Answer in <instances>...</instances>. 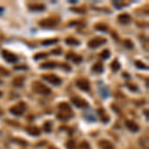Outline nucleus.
Returning a JSON list of instances; mask_svg holds the SVG:
<instances>
[{
  "label": "nucleus",
  "instance_id": "nucleus-27",
  "mask_svg": "<svg viewBox=\"0 0 149 149\" xmlns=\"http://www.w3.org/2000/svg\"><path fill=\"white\" fill-rule=\"evenodd\" d=\"M135 66L137 68H139V69H143V70L147 69V66H145V65H144L142 62H140V61H136V62H135Z\"/></svg>",
  "mask_w": 149,
  "mask_h": 149
},
{
  "label": "nucleus",
  "instance_id": "nucleus-8",
  "mask_svg": "<svg viewBox=\"0 0 149 149\" xmlns=\"http://www.w3.org/2000/svg\"><path fill=\"white\" fill-rule=\"evenodd\" d=\"M72 103L76 105L77 107H80V108H85L87 107V101L85 100L83 98H81L79 96H74V98H71Z\"/></svg>",
  "mask_w": 149,
  "mask_h": 149
},
{
  "label": "nucleus",
  "instance_id": "nucleus-5",
  "mask_svg": "<svg viewBox=\"0 0 149 149\" xmlns=\"http://www.w3.org/2000/svg\"><path fill=\"white\" fill-rule=\"evenodd\" d=\"M59 19L57 18H47V19H43L39 22L40 26L44 27V28H53L58 24Z\"/></svg>",
  "mask_w": 149,
  "mask_h": 149
},
{
  "label": "nucleus",
  "instance_id": "nucleus-17",
  "mask_svg": "<svg viewBox=\"0 0 149 149\" xmlns=\"http://www.w3.org/2000/svg\"><path fill=\"white\" fill-rule=\"evenodd\" d=\"M29 8L33 11H43L45 9V5H43V4H37V3L30 4V5H29Z\"/></svg>",
  "mask_w": 149,
  "mask_h": 149
},
{
  "label": "nucleus",
  "instance_id": "nucleus-14",
  "mask_svg": "<svg viewBox=\"0 0 149 149\" xmlns=\"http://www.w3.org/2000/svg\"><path fill=\"white\" fill-rule=\"evenodd\" d=\"M98 114L99 118L101 119L103 122H107L108 119H109V116L105 113V110L103 109V108H99V109L98 110Z\"/></svg>",
  "mask_w": 149,
  "mask_h": 149
},
{
  "label": "nucleus",
  "instance_id": "nucleus-32",
  "mask_svg": "<svg viewBox=\"0 0 149 149\" xmlns=\"http://www.w3.org/2000/svg\"><path fill=\"white\" fill-rule=\"evenodd\" d=\"M127 87H129L131 91H137V89H138V87H136V85H129V83H127Z\"/></svg>",
  "mask_w": 149,
  "mask_h": 149
},
{
  "label": "nucleus",
  "instance_id": "nucleus-16",
  "mask_svg": "<svg viewBox=\"0 0 149 149\" xmlns=\"http://www.w3.org/2000/svg\"><path fill=\"white\" fill-rule=\"evenodd\" d=\"M92 71H94V73H98V74L103 73V65L101 64L100 62L96 63V64L94 65V67H92Z\"/></svg>",
  "mask_w": 149,
  "mask_h": 149
},
{
  "label": "nucleus",
  "instance_id": "nucleus-22",
  "mask_svg": "<svg viewBox=\"0 0 149 149\" xmlns=\"http://www.w3.org/2000/svg\"><path fill=\"white\" fill-rule=\"evenodd\" d=\"M123 45H124V47H126V48L129 49V50H131L133 47H134V45H133V43H132L131 40H128V39L124 40Z\"/></svg>",
  "mask_w": 149,
  "mask_h": 149
},
{
  "label": "nucleus",
  "instance_id": "nucleus-4",
  "mask_svg": "<svg viewBox=\"0 0 149 149\" xmlns=\"http://www.w3.org/2000/svg\"><path fill=\"white\" fill-rule=\"evenodd\" d=\"M105 43H107V39H105V38H103V37H96L87 43V46H89L91 49H96V48L100 47L101 45L105 44Z\"/></svg>",
  "mask_w": 149,
  "mask_h": 149
},
{
  "label": "nucleus",
  "instance_id": "nucleus-30",
  "mask_svg": "<svg viewBox=\"0 0 149 149\" xmlns=\"http://www.w3.org/2000/svg\"><path fill=\"white\" fill-rule=\"evenodd\" d=\"M44 130L46 132H50V131H51V123H50L49 121L45 122V124H44Z\"/></svg>",
  "mask_w": 149,
  "mask_h": 149
},
{
  "label": "nucleus",
  "instance_id": "nucleus-19",
  "mask_svg": "<svg viewBox=\"0 0 149 149\" xmlns=\"http://www.w3.org/2000/svg\"><path fill=\"white\" fill-rule=\"evenodd\" d=\"M94 28L96 29V30L98 31H103V32H105V31H107L108 27L107 24H96V26H94Z\"/></svg>",
  "mask_w": 149,
  "mask_h": 149
},
{
  "label": "nucleus",
  "instance_id": "nucleus-29",
  "mask_svg": "<svg viewBox=\"0 0 149 149\" xmlns=\"http://www.w3.org/2000/svg\"><path fill=\"white\" fill-rule=\"evenodd\" d=\"M47 56H48V54H47V53H38V54H36V55H35L34 59L38 60V59H41V58H46Z\"/></svg>",
  "mask_w": 149,
  "mask_h": 149
},
{
  "label": "nucleus",
  "instance_id": "nucleus-11",
  "mask_svg": "<svg viewBox=\"0 0 149 149\" xmlns=\"http://www.w3.org/2000/svg\"><path fill=\"white\" fill-rule=\"evenodd\" d=\"M118 21L119 23L126 25L131 22V16L129 14H127V13H122V14H120L118 16Z\"/></svg>",
  "mask_w": 149,
  "mask_h": 149
},
{
  "label": "nucleus",
  "instance_id": "nucleus-9",
  "mask_svg": "<svg viewBox=\"0 0 149 149\" xmlns=\"http://www.w3.org/2000/svg\"><path fill=\"white\" fill-rule=\"evenodd\" d=\"M77 87L79 89H81L82 91H89L90 87H91V85H90L89 81L85 80V79H82V80H78L77 81Z\"/></svg>",
  "mask_w": 149,
  "mask_h": 149
},
{
  "label": "nucleus",
  "instance_id": "nucleus-12",
  "mask_svg": "<svg viewBox=\"0 0 149 149\" xmlns=\"http://www.w3.org/2000/svg\"><path fill=\"white\" fill-rule=\"evenodd\" d=\"M26 131L28 132L29 134L34 135V136H38V135H40V133H41L40 128H38L37 126H29V127L26 128Z\"/></svg>",
  "mask_w": 149,
  "mask_h": 149
},
{
  "label": "nucleus",
  "instance_id": "nucleus-35",
  "mask_svg": "<svg viewBox=\"0 0 149 149\" xmlns=\"http://www.w3.org/2000/svg\"><path fill=\"white\" fill-rule=\"evenodd\" d=\"M49 149H58V148H56L55 146H50Z\"/></svg>",
  "mask_w": 149,
  "mask_h": 149
},
{
  "label": "nucleus",
  "instance_id": "nucleus-18",
  "mask_svg": "<svg viewBox=\"0 0 149 149\" xmlns=\"http://www.w3.org/2000/svg\"><path fill=\"white\" fill-rule=\"evenodd\" d=\"M58 66L57 63L55 62H49V63H44V64L41 65V68L42 69H54Z\"/></svg>",
  "mask_w": 149,
  "mask_h": 149
},
{
  "label": "nucleus",
  "instance_id": "nucleus-28",
  "mask_svg": "<svg viewBox=\"0 0 149 149\" xmlns=\"http://www.w3.org/2000/svg\"><path fill=\"white\" fill-rule=\"evenodd\" d=\"M80 149H91V146H90V144L87 141H83L80 144Z\"/></svg>",
  "mask_w": 149,
  "mask_h": 149
},
{
  "label": "nucleus",
  "instance_id": "nucleus-31",
  "mask_svg": "<svg viewBox=\"0 0 149 149\" xmlns=\"http://www.w3.org/2000/svg\"><path fill=\"white\" fill-rule=\"evenodd\" d=\"M0 74H3V76H8L9 72L7 71V70L3 69V68H0Z\"/></svg>",
  "mask_w": 149,
  "mask_h": 149
},
{
  "label": "nucleus",
  "instance_id": "nucleus-15",
  "mask_svg": "<svg viewBox=\"0 0 149 149\" xmlns=\"http://www.w3.org/2000/svg\"><path fill=\"white\" fill-rule=\"evenodd\" d=\"M24 80H25V78L23 76H18L16 78H14V80H13L12 83L15 87H22L24 83Z\"/></svg>",
  "mask_w": 149,
  "mask_h": 149
},
{
  "label": "nucleus",
  "instance_id": "nucleus-7",
  "mask_svg": "<svg viewBox=\"0 0 149 149\" xmlns=\"http://www.w3.org/2000/svg\"><path fill=\"white\" fill-rule=\"evenodd\" d=\"M1 55H2V57H3L4 60L7 61L8 63H15L18 61V57H16L14 54L7 51V50H2Z\"/></svg>",
  "mask_w": 149,
  "mask_h": 149
},
{
  "label": "nucleus",
  "instance_id": "nucleus-21",
  "mask_svg": "<svg viewBox=\"0 0 149 149\" xmlns=\"http://www.w3.org/2000/svg\"><path fill=\"white\" fill-rule=\"evenodd\" d=\"M119 68H120V65H119L118 61L116 59V60L111 63V69H112V71H113V72H117L119 70Z\"/></svg>",
  "mask_w": 149,
  "mask_h": 149
},
{
  "label": "nucleus",
  "instance_id": "nucleus-10",
  "mask_svg": "<svg viewBox=\"0 0 149 149\" xmlns=\"http://www.w3.org/2000/svg\"><path fill=\"white\" fill-rule=\"evenodd\" d=\"M125 125H126V127H127L128 129H129L130 131H132V132H136V131H138V130H139V125L133 120H126L125 121Z\"/></svg>",
  "mask_w": 149,
  "mask_h": 149
},
{
  "label": "nucleus",
  "instance_id": "nucleus-13",
  "mask_svg": "<svg viewBox=\"0 0 149 149\" xmlns=\"http://www.w3.org/2000/svg\"><path fill=\"white\" fill-rule=\"evenodd\" d=\"M99 146H100L101 149H114L113 144H112L110 141L105 140V139L99 141Z\"/></svg>",
  "mask_w": 149,
  "mask_h": 149
},
{
  "label": "nucleus",
  "instance_id": "nucleus-24",
  "mask_svg": "<svg viewBox=\"0 0 149 149\" xmlns=\"http://www.w3.org/2000/svg\"><path fill=\"white\" fill-rule=\"evenodd\" d=\"M59 41L58 39H50V40H45V41L42 42V45L44 46H47V45H52V44H55Z\"/></svg>",
  "mask_w": 149,
  "mask_h": 149
},
{
  "label": "nucleus",
  "instance_id": "nucleus-20",
  "mask_svg": "<svg viewBox=\"0 0 149 149\" xmlns=\"http://www.w3.org/2000/svg\"><path fill=\"white\" fill-rule=\"evenodd\" d=\"M66 147H67V149H77L76 142H74L73 139H70V140L67 141Z\"/></svg>",
  "mask_w": 149,
  "mask_h": 149
},
{
  "label": "nucleus",
  "instance_id": "nucleus-1",
  "mask_svg": "<svg viewBox=\"0 0 149 149\" xmlns=\"http://www.w3.org/2000/svg\"><path fill=\"white\" fill-rule=\"evenodd\" d=\"M58 107L59 110H60V112L57 114V117L59 119H61L63 121H66L73 117L72 108L70 107V105H68L67 103H61Z\"/></svg>",
  "mask_w": 149,
  "mask_h": 149
},
{
  "label": "nucleus",
  "instance_id": "nucleus-2",
  "mask_svg": "<svg viewBox=\"0 0 149 149\" xmlns=\"http://www.w3.org/2000/svg\"><path fill=\"white\" fill-rule=\"evenodd\" d=\"M32 89L35 92L43 94V96H49L51 94V90L41 82H34L32 83Z\"/></svg>",
  "mask_w": 149,
  "mask_h": 149
},
{
  "label": "nucleus",
  "instance_id": "nucleus-33",
  "mask_svg": "<svg viewBox=\"0 0 149 149\" xmlns=\"http://www.w3.org/2000/svg\"><path fill=\"white\" fill-rule=\"evenodd\" d=\"M52 53H54V54H59V55H60V54L62 53V49H61V48H58V49H56V50H53V51H52Z\"/></svg>",
  "mask_w": 149,
  "mask_h": 149
},
{
  "label": "nucleus",
  "instance_id": "nucleus-34",
  "mask_svg": "<svg viewBox=\"0 0 149 149\" xmlns=\"http://www.w3.org/2000/svg\"><path fill=\"white\" fill-rule=\"evenodd\" d=\"M62 67H63V69H64V70H67V71H71V67L68 66L67 64H63Z\"/></svg>",
  "mask_w": 149,
  "mask_h": 149
},
{
  "label": "nucleus",
  "instance_id": "nucleus-36",
  "mask_svg": "<svg viewBox=\"0 0 149 149\" xmlns=\"http://www.w3.org/2000/svg\"><path fill=\"white\" fill-rule=\"evenodd\" d=\"M2 94H2V92H0V96H2Z\"/></svg>",
  "mask_w": 149,
  "mask_h": 149
},
{
  "label": "nucleus",
  "instance_id": "nucleus-26",
  "mask_svg": "<svg viewBox=\"0 0 149 149\" xmlns=\"http://www.w3.org/2000/svg\"><path fill=\"white\" fill-rule=\"evenodd\" d=\"M72 60H73V62L74 63H76V64H79V63H81L82 62V57L81 56H78V55H74V54H73V56H72Z\"/></svg>",
  "mask_w": 149,
  "mask_h": 149
},
{
  "label": "nucleus",
  "instance_id": "nucleus-6",
  "mask_svg": "<svg viewBox=\"0 0 149 149\" xmlns=\"http://www.w3.org/2000/svg\"><path fill=\"white\" fill-rule=\"evenodd\" d=\"M42 78L44 79L45 81H47V82H49L50 83H52V85H61V83H62L61 79L54 74H43Z\"/></svg>",
  "mask_w": 149,
  "mask_h": 149
},
{
  "label": "nucleus",
  "instance_id": "nucleus-23",
  "mask_svg": "<svg viewBox=\"0 0 149 149\" xmlns=\"http://www.w3.org/2000/svg\"><path fill=\"white\" fill-rule=\"evenodd\" d=\"M66 43L68 45H79V41L77 39H74V38H73V37L67 38Z\"/></svg>",
  "mask_w": 149,
  "mask_h": 149
},
{
  "label": "nucleus",
  "instance_id": "nucleus-3",
  "mask_svg": "<svg viewBox=\"0 0 149 149\" xmlns=\"http://www.w3.org/2000/svg\"><path fill=\"white\" fill-rule=\"evenodd\" d=\"M25 110H26V105H25V103H23V101H21V103H19L18 105H14V107H12L10 108L11 113L14 114V116H22Z\"/></svg>",
  "mask_w": 149,
  "mask_h": 149
},
{
  "label": "nucleus",
  "instance_id": "nucleus-25",
  "mask_svg": "<svg viewBox=\"0 0 149 149\" xmlns=\"http://www.w3.org/2000/svg\"><path fill=\"white\" fill-rule=\"evenodd\" d=\"M99 56H100L103 59H108V58H109V56H110V53H109L108 50H103V51L99 54Z\"/></svg>",
  "mask_w": 149,
  "mask_h": 149
}]
</instances>
